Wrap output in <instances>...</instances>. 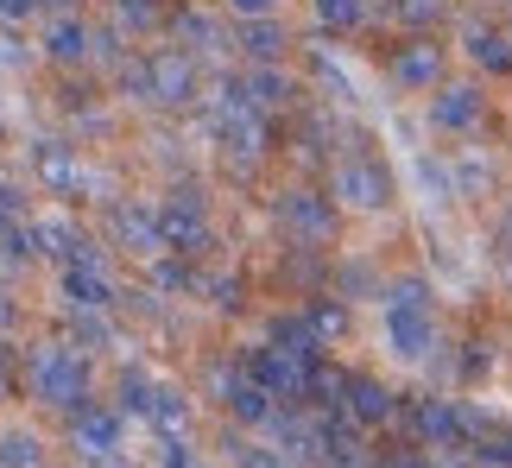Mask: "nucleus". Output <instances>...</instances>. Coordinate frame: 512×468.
Listing matches in <instances>:
<instances>
[{"label":"nucleus","mask_w":512,"mask_h":468,"mask_svg":"<svg viewBox=\"0 0 512 468\" xmlns=\"http://www.w3.org/2000/svg\"><path fill=\"white\" fill-rule=\"evenodd\" d=\"M266 386H247V380H234L228 386V405H234V412H241V418H266Z\"/></svg>","instance_id":"obj_12"},{"label":"nucleus","mask_w":512,"mask_h":468,"mask_svg":"<svg viewBox=\"0 0 512 468\" xmlns=\"http://www.w3.org/2000/svg\"><path fill=\"white\" fill-rule=\"evenodd\" d=\"M468 51H475V64H494V70L512 64V51H506V38H500V32H475V38H468Z\"/></svg>","instance_id":"obj_13"},{"label":"nucleus","mask_w":512,"mask_h":468,"mask_svg":"<svg viewBox=\"0 0 512 468\" xmlns=\"http://www.w3.org/2000/svg\"><path fill=\"white\" fill-rule=\"evenodd\" d=\"M38 7V0H0V19H26Z\"/></svg>","instance_id":"obj_21"},{"label":"nucleus","mask_w":512,"mask_h":468,"mask_svg":"<svg viewBox=\"0 0 512 468\" xmlns=\"http://www.w3.org/2000/svg\"><path fill=\"white\" fill-rule=\"evenodd\" d=\"M494 468H512V431H500V437H487V450H481Z\"/></svg>","instance_id":"obj_18"},{"label":"nucleus","mask_w":512,"mask_h":468,"mask_svg":"<svg viewBox=\"0 0 512 468\" xmlns=\"http://www.w3.org/2000/svg\"><path fill=\"white\" fill-rule=\"evenodd\" d=\"M418 437H430V443H449V437H462L468 431V418L456 412V405H443V399H430V405H418Z\"/></svg>","instance_id":"obj_7"},{"label":"nucleus","mask_w":512,"mask_h":468,"mask_svg":"<svg viewBox=\"0 0 512 468\" xmlns=\"http://www.w3.org/2000/svg\"><path fill=\"white\" fill-rule=\"evenodd\" d=\"M0 393H7V374H0Z\"/></svg>","instance_id":"obj_28"},{"label":"nucleus","mask_w":512,"mask_h":468,"mask_svg":"<svg viewBox=\"0 0 512 468\" xmlns=\"http://www.w3.org/2000/svg\"><path fill=\"white\" fill-rule=\"evenodd\" d=\"M279 95H285V83H279V76H253V95H247V102H279Z\"/></svg>","instance_id":"obj_19"},{"label":"nucleus","mask_w":512,"mask_h":468,"mask_svg":"<svg viewBox=\"0 0 512 468\" xmlns=\"http://www.w3.org/2000/svg\"><path fill=\"white\" fill-rule=\"evenodd\" d=\"M304 367H310V361H298V355H285V348H279V355H260V361H253V380H260L266 393L291 399V393H304V380H310Z\"/></svg>","instance_id":"obj_4"},{"label":"nucleus","mask_w":512,"mask_h":468,"mask_svg":"<svg viewBox=\"0 0 512 468\" xmlns=\"http://www.w3.org/2000/svg\"><path fill=\"white\" fill-rule=\"evenodd\" d=\"M386 342H392V355L424 361L430 355V310L424 304H386Z\"/></svg>","instance_id":"obj_2"},{"label":"nucleus","mask_w":512,"mask_h":468,"mask_svg":"<svg viewBox=\"0 0 512 468\" xmlns=\"http://www.w3.org/2000/svg\"><path fill=\"white\" fill-rule=\"evenodd\" d=\"M165 468H190V456H184V443H171V450H165Z\"/></svg>","instance_id":"obj_23"},{"label":"nucleus","mask_w":512,"mask_h":468,"mask_svg":"<svg viewBox=\"0 0 512 468\" xmlns=\"http://www.w3.org/2000/svg\"><path fill=\"white\" fill-rule=\"evenodd\" d=\"M336 197L348 209H380L386 203V178H380V165H367V159H348L336 171Z\"/></svg>","instance_id":"obj_3"},{"label":"nucleus","mask_w":512,"mask_h":468,"mask_svg":"<svg viewBox=\"0 0 512 468\" xmlns=\"http://www.w3.org/2000/svg\"><path fill=\"white\" fill-rule=\"evenodd\" d=\"M7 317H13V304H7V298H0V329H7Z\"/></svg>","instance_id":"obj_27"},{"label":"nucleus","mask_w":512,"mask_h":468,"mask_svg":"<svg viewBox=\"0 0 512 468\" xmlns=\"http://www.w3.org/2000/svg\"><path fill=\"white\" fill-rule=\"evenodd\" d=\"M13 209H19V197H13L7 184H0V216H13Z\"/></svg>","instance_id":"obj_25"},{"label":"nucleus","mask_w":512,"mask_h":468,"mask_svg":"<svg viewBox=\"0 0 512 468\" xmlns=\"http://www.w3.org/2000/svg\"><path fill=\"white\" fill-rule=\"evenodd\" d=\"M279 216L298 228V234H310V241H317V234H329V203L310 197V190H291V197H279Z\"/></svg>","instance_id":"obj_5"},{"label":"nucleus","mask_w":512,"mask_h":468,"mask_svg":"<svg viewBox=\"0 0 512 468\" xmlns=\"http://www.w3.org/2000/svg\"><path fill=\"white\" fill-rule=\"evenodd\" d=\"M64 291H70V304H83V310H95V304H108V279H102V266H95V260H83V266H70V279H64Z\"/></svg>","instance_id":"obj_9"},{"label":"nucleus","mask_w":512,"mask_h":468,"mask_svg":"<svg viewBox=\"0 0 512 468\" xmlns=\"http://www.w3.org/2000/svg\"><path fill=\"white\" fill-rule=\"evenodd\" d=\"M342 468H354V462H342Z\"/></svg>","instance_id":"obj_29"},{"label":"nucleus","mask_w":512,"mask_h":468,"mask_svg":"<svg viewBox=\"0 0 512 468\" xmlns=\"http://www.w3.org/2000/svg\"><path fill=\"white\" fill-rule=\"evenodd\" d=\"M114 437H121V424H114L108 412H76V450L108 456V450H114Z\"/></svg>","instance_id":"obj_8"},{"label":"nucleus","mask_w":512,"mask_h":468,"mask_svg":"<svg viewBox=\"0 0 512 468\" xmlns=\"http://www.w3.org/2000/svg\"><path fill=\"white\" fill-rule=\"evenodd\" d=\"M399 83H411V89H424V83H437V45H411V51H399Z\"/></svg>","instance_id":"obj_10"},{"label":"nucleus","mask_w":512,"mask_h":468,"mask_svg":"<svg viewBox=\"0 0 512 468\" xmlns=\"http://www.w3.org/2000/svg\"><path fill=\"white\" fill-rule=\"evenodd\" d=\"M430 121L449 127V133H456V127H475L481 121V95L475 89H443L437 102H430Z\"/></svg>","instance_id":"obj_6"},{"label":"nucleus","mask_w":512,"mask_h":468,"mask_svg":"<svg viewBox=\"0 0 512 468\" xmlns=\"http://www.w3.org/2000/svg\"><path fill=\"white\" fill-rule=\"evenodd\" d=\"M405 19H437V0H405Z\"/></svg>","instance_id":"obj_22"},{"label":"nucleus","mask_w":512,"mask_h":468,"mask_svg":"<svg viewBox=\"0 0 512 468\" xmlns=\"http://www.w3.org/2000/svg\"><path fill=\"white\" fill-rule=\"evenodd\" d=\"M234 7H241V13H266L272 0H234Z\"/></svg>","instance_id":"obj_26"},{"label":"nucleus","mask_w":512,"mask_h":468,"mask_svg":"<svg viewBox=\"0 0 512 468\" xmlns=\"http://www.w3.org/2000/svg\"><path fill=\"white\" fill-rule=\"evenodd\" d=\"M317 13L329 26H354V19H361V0H317Z\"/></svg>","instance_id":"obj_16"},{"label":"nucleus","mask_w":512,"mask_h":468,"mask_svg":"<svg viewBox=\"0 0 512 468\" xmlns=\"http://www.w3.org/2000/svg\"><path fill=\"white\" fill-rule=\"evenodd\" d=\"M348 393H354V399H348V405H354V418H367V424L392 412V393H386V386H373V380H354Z\"/></svg>","instance_id":"obj_11"},{"label":"nucleus","mask_w":512,"mask_h":468,"mask_svg":"<svg viewBox=\"0 0 512 468\" xmlns=\"http://www.w3.org/2000/svg\"><path fill=\"white\" fill-rule=\"evenodd\" d=\"M247 45L260 51V57H272V51H279V38H272V26H253V32H247Z\"/></svg>","instance_id":"obj_20"},{"label":"nucleus","mask_w":512,"mask_h":468,"mask_svg":"<svg viewBox=\"0 0 512 468\" xmlns=\"http://www.w3.org/2000/svg\"><path fill=\"white\" fill-rule=\"evenodd\" d=\"M121 13H127V19H146L152 7H146V0H121Z\"/></svg>","instance_id":"obj_24"},{"label":"nucleus","mask_w":512,"mask_h":468,"mask_svg":"<svg viewBox=\"0 0 512 468\" xmlns=\"http://www.w3.org/2000/svg\"><path fill=\"white\" fill-rule=\"evenodd\" d=\"M32 386H38V399H51V405H70V412H83V361L64 355V348H45V355H32Z\"/></svg>","instance_id":"obj_1"},{"label":"nucleus","mask_w":512,"mask_h":468,"mask_svg":"<svg viewBox=\"0 0 512 468\" xmlns=\"http://www.w3.org/2000/svg\"><path fill=\"white\" fill-rule=\"evenodd\" d=\"M51 51L57 57H76V51H83V26H57L51 32Z\"/></svg>","instance_id":"obj_17"},{"label":"nucleus","mask_w":512,"mask_h":468,"mask_svg":"<svg viewBox=\"0 0 512 468\" xmlns=\"http://www.w3.org/2000/svg\"><path fill=\"white\" fill-rule=\"evenodd\" d=\"M0 462H7V468H38V443H32L26 431L0 437Z\"/></svg>","instance_id":"obj_14"},{"label":"nucleus","mask_w":512,"mask_h":468,"mask_svg":"<svg viewBox=\"0 0 512 468\" xmlns=\"http://www.w3.org/2000/svg\"><path fill=\"white\" fill-rule=\"evenodd\" d=\"M121 234H127V241L140 247V253H152V247H159V234H152V222L140 216V209H121Z\"/></svg>","instance_id":"obj_15"}]
</instances>
